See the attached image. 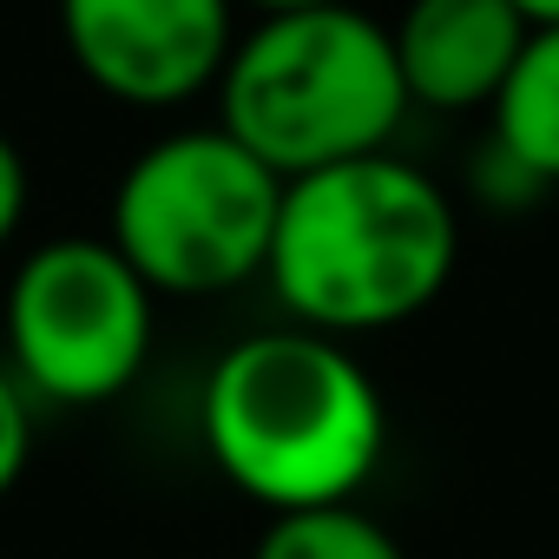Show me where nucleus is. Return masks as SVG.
<instances>
[{"label": "nucleus", "mask_w": 559, "mask_h": 559, "mask_svg": "<svg viewBox=\"0 0 559 559\" xmlns=\"http://www.w3.org/2000/svg\"><path fill=\"white\" fill-rule=\"evenodd\" d=\"M408 119L395 34L349 0L257 14L217 73V126L284 178L382 152Z\"/></svg>", "instance_id": "nucleus-3"}, {"label": "nucleus", "mask_w": 559, "mask_h": 559, "mask_svg": "<svg viewBox=\"0 0 559 559\" xmlns=\"http://www.w3.org/2000/svg\"><path fill=\"white\" fill-rule=\"evenodd\" d=\"M520 14H526L533 27H546V21H559V0H520Z\"/></svg>", "instance_id": "nucleus-13"}, {"label": "nucleus", "mask_w": 559, "mask_h": 559, "mask_svg": "<svg viewBox=\"0 0 559 559\" xmlns=\"http://www.w3.org/2000/svg\"><path fill=\"white\" fill-rule=\"evenodd\" d=\"M250 559H408V552L376 513H362L356 500H330V507L270 513Z\"/></svg>", "instance_id": "nucleus-9"}, {"label": "nucleus", "mask_w": 559, "mask_h": 559, "mask_svg": "<svg viewBox=\"0 0 559 559\" xmlns=\"http://www.w3.org/2000/svg\"><path fill=\"white\" fill-rule=\"evenodd\" d=\"M454 257L461 217L448 191L382 145L284 185L263 276L297 323L369 336L421 317L448 290Z\"/></svg>", "instance_id": "nucleus-1"}, {"label": "nucleus", "mask_w": 559, "mask_h": 559, "mask_svg": "<svg viewBox=\"0 0 559 559\" xmlns=\"http://www.w3.org/2000/svg\"><path fill=\"white\" fill-rule=\"evenodd\" d=\"M204 454L217 474L270 507L356 500L389 448V408L349 336L290 323L230 343L198 395Z\"/></svg>", "instance_id": "nucleus-2"}, {"label": "nucleus", "mask_w": 559, "mask_h": 559, "mask_svg": "<svg viewBox=\"0 0 559 559\" xmlns=\"http://www.w3.org/2000/svg\"><path fill=\"white\" fill-rule=\"evenodd\" d=\"M250 14H290V8H323V0H237Z\"/></svg>", "instance_id": "nucleus-12"}, {"label": "nucleus", "mask_w": 559, "mask_h": 559, "mask_svg": "<svg viewBox=\"0 0 559 559\" xmlns=\"http://www.w3.org/2000/svg\"><path fill=\"white\" fill-rule=\"evenodd\" d=\"M487 112H493V152L526 185H559V21L526 34Z\"/></svg>", "instance_id": "nucleus-8"}, {"label": "nucleus", "mask_w": 559, "mask_h": 559, "mask_svg": "<svg viewBox=\"0 0 559 559\" xmlns=\"http://www.w3.org/2000/svg\"><path fill=\"white\" fill-rule=\"evenodd\" d=\"M284 185L224 126L165 132L112 185V243L158 297L243 290L270 270Z\"/></svg>", "instance_id": "nucleus-4"}, {"label": "nucleus", "mask_w": 559, "mask_h": 559, "mask_svg": "<svg viewBox=\"0 0 559 559\" xmlns=\"http://www.w3.org/2000/svg\"><path fill=\"white\" fill-rule=\"evenodd\" d=\"M21 217H27V158H21V145L8 132H0V243L21 230Z\"/></svg>", "instance_id": "nucleus-11"}, {"label": "nucleus", "mask_w": 559, "mask_h": 559, "mask_svg": "<svg viewBox=\"0 0 559 559\" xmlns=\"http://www.w3.org/2000/svg\"><path fill=\"white\" fill-rule=\"evenodd\" d=\"M389 34L408 106L474 112L493 106V93L507 86L533 21L520 14V0H408Z\"/></svg>", "instance_id": "nucleus-7"}, {"label": "nucleus", "mask_w": 559, "mask_h": 559, "mask_svg": "<svg viewBox=\"0 0 559 559\" xmlns=\"http://www.w3.org/2000/svg\"><path fill=\"white\" fill-rule=\"evenodd\" d=\"M73 67L119 106H185L237 47V0H60Z\"/></svg>", "instance_id": "nucleus-6"}, {"label": "nucleus", "mask_w": 559, "mask_h": 559, "mask_svg": "<svg viewBox=\"0 0 559 559\" xmlns=\"http://www.w3.org/2000/svg\"><path fill=\"white\" fill-rule=\"evenodd\" d=\"M27 454H34V395L0 362V493H14V480L27 474Z\"/></svg>", "instance_id": "nucleus-10"}, {"label": "nucleus", "mask_w": 559, "mask_h": 559, "mask_svg": "<svg viewBox=\"0 0 559 559\" xmlns=\"http://www.w3.org/2000/svg\"><path fill=\"white\" fill-rule=\"evenodd\" d=\"M158 336V290L112 237H53L8 284V369L27 395L99 408L139 382Z\"/></svg>", "instance_id": "nucleus-5"}]
</instances>
